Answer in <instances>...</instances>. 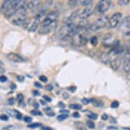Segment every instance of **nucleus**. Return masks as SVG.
I'll return each instance as SVG.
<instances>
[{
  "instance_id": "f257e3e1",
  "label": "nucleus",
  "mask_w": 130,
  "mask_h": 130,
  "mask_svg": "<svg viewBox=\"0 0 130 130\" xmlns=\"http://www.w3.org/2000/svg\"><path fill=\"white\" fill-rule=\"evenodd\" d=\"M75 26L73 25V23H66L63 26H61V28L58 31V38L61 39H64V38L70 36V35L72 34L73 31L75 29Z\"/></svg>"
},
{
  "instance_id": "f03ea898",
  "label": "nucleus",
  "mask_w": 130,
  "mask_h": 130,
  "mask_svg": "<svg viewBox=\"0 0 130 130\" xmlns=\"http://www.w3.org/2000/svg\"><path fill=\"white\" fill-rule=\"evenodd\" d=\"M120 31L123 36L130 37V16H127L120 23Z\"/></svg>"
},
{
  "instance_id": "7ed1b4c3",
  "label": "nucleus",
  "mask_w": 130,
  "mask_h": 130,
  "mask_svg": "<svg viewBox=\"0 0 130 130\" xmlns=\"http://www.w3.org/2000/svg\"><path fill=\"white\" fill-rule=\"evenodd\" d=\"M57 13L55 11H51L50 13L46 14L44 19L42 21V26H54L56 25V19H57Z\"/></svg>"
},
{
  "instance_id": "20e7f679",
  "label": "nucleus",
  "mask_w": 130,
  "mask_h": 130,
  "mask_svg": "<svg viewBox=\"0 0 130 130\" xmlns=\"http://www.w3.org/2000/svg\"><path fill=\"white\" fill-rule=\"evenodd\" d=\"M108 19L107 17H100L99 18L95 20V22L94 23L93 25H91L90 26V30L92 31H97V30H100V29H102L104 28L107 25H108Z\"/></svg>"
},
{
  "instance_id": "39448f33",
  "label": "nucleus",
  "mask_w": 130,
  "mask_h": 130,
  "mask_svg": "<svg viewBox=\"0 0 130 130\" xmlns=\"http://www.w3.org/2000/svg\"><path fill=\"white\" fill-rule=\"evenodd\" d=\"M121 20H122V14L121 12H115L108 19V26L109 28H115L120 25Z\"/></svg>"
},
{
  "instance_id": "423d86ee",
  "label": "nucleus",
  "mask_w": 130,
  "mask_h": 130,
  "mask_svg": "<svg viewBox=\"0 0 130 130\" xmlns=\"http://www.w3.org/2000/svg\"><path fill=\"white\" fill-rule=\"evenodd\" d=\"M111 6V0H100L96 5V10L99 13H105L109 10Z\"/></svg>"
},
{
  "instance_id": "0eeeda50",
  "label": "nucleus",
  "mask_w": 130,
  "mask_h": 130,
  "mask_svg": "<svg viewBox=\"0 0 130 130\" xmlns=\"http://www.w3.org/2000/svg\"><path fill=\"white\" fill-rule=\"evenodd\" d=\"M94 10H95V8L91 5L87 6V7L84 8L83 10H80V12H79V18H86V19H87L88 18H89V17L94 13Z\"/></svg>"
},
{
  "instance_id": "6e6552de",
  "label": "nucleus",
  "mask_w": 130,
  "mask_h": 130,
  "mask_svg": "<svg viewBox=\"0 0 130 130\" xmlns=\"http://www.w3.org/2000/svg\"><path fill=\"white\" fill-rule=\"evenodd\" d=\"M115 38L114 35L111 34V33H108L105 37L102 39V45L106 47H111V45H113V43L115 42Z\"/></svg>"
},
{
  "instance_id": "1a4fd4ad",
  "label": "nucleus",
  "mask_w": 130,
  "mask_h": 130,
  "mask_svg": "<svg viewBox=\"0 0 130 130\" xmlns=\"http://www.w3.org/2000/svg\"><path fill=\"white\" fill-rule=\"evenodd\" d=\"M113 57H115V56H113V54L111 53L110 52H104V53H102L100 55V60L103 64H108V63H110L111 60H113L112 58Z\"/></svg>"
},
{
  "instance_id": "9d476101",
  "label": "nucleus",
  "mask_w": 130,
  "mask_h": 130,
  "mask_svg": "<svg viewBox=\"0 0 130 130\" xmlns=\"http://www.w3.org/2000/svg\"><path fill=\"white\" fill-rule=\"evenodd\" d=\"M121 64H122V60H121V58L117 57V58H113V60H111L110 66L114 71H117V70H119V69H120Z\"/></svg>"
},
{
  "instance_id": "9b49d317",
  "label": "nucleus",
  "mask_w": 130,
  "mask_h": 130,
  "mask_svg": "<svg viewBox=\"0 0 130 130\" xmlns=\"http://www.w3.org/2000/svg\"><path fill=\"white\" fill-rule=\"evenodd\" d=\"M7 58L10 61L16 62V63H21V62L24 61V60L22 56L18 55V54H17V53H14V52H10V53L8 54Z\"/></svg>"
},
{
  "instance_id": "f8f14e48",
  "label": "nucleus",
  "mask_w": 130,
  "mask_h": 130,
  "mask_svg": "<svg viewBox=\"0 0 130 130\" xmlns=\"http://www.w3.org/2000/svg\"><path fill=\"white\" fill-rule=\"evenodd\" d=\"M83 0H69L68 3H67V5H68L69 8L70 9H73V8L77 7L79 5H82Z\"/></svg>"
},
{
  "instance_id": "ddd939ff",
  "label": "nucleus",
  "mask_w": 130,
  "mask_h": 130,
  "mask_svg": "<svg viewBox=\"0 0 130 130\" xmlns=\"http://www.w3.org/2000/svg\"><path fill=\"white\" fill-rule=\"evenodd\" d=\"M56 25H54V26H42V28L39 31V33L40 34H48L50 31L55 28V26Z\"/></svg>"
},
{
  "instance_id": "4468645a",
  "label": "nucleus",
  "mask_w": 130,
  "mask_h": 130,
  "mask_svg": "<svg viewBox=\"0 0 130 130\" xmlns=\"http://www.w3.org/2000/svg\"><path fill=\"white\" fill-rule=\"evenodd\" d=\"M123 71L125 73L130 72V54L127 55V58H126L124 61V64H123Z\"/></svg>"
},
{
  "instance_id": "2eb2a0df",
  "label": "nucleus",
  "mask_w": 130,
  "mask_h": 130,
  "mask_svg": "<svg viewBox=\"0 0 130 130\" xmlns=\"http://www.w3.org/2000/svg\"><path fill=\"white\" fill-rule=\"evenodd\" d=\"M39 22H40V21H38L37 19H36V18H35L34 21H33V22L31 23L30 26L28 27L29 31H37V27H38V25H39Z\"/></svg>"
},
{
  "instance_id": "dca6fc26",
  "label": "nucleus",
  "mask_w": 130,
  "mask_h": 130,
  "mask_svg": "<svg viewBox=\"0 0 130 130\" xmlns=\"http://www.w3.org/2000/svg\"><path fill=\"white\" fill-rule=\"evenodd\" d=\"M79 12H80V10H75V11L73 12V13L70 16V18H69V22L68 23L74 22V21L76 19L77 17H79Z\"/></svg>"
},
{
  "instance_id": "f3484780",
  "label": "nucleus",
  "mask_w": 130,
  "mask_h": 130,
  "mask_svg": "<svg viewBox=\"0 0 130 130\" xmlns=\"http://www.w3.org/2000/svg\"><path fill=\"white\" fill-rule=\"evenodd\" d=\"M52 4H53V0H45L44 3L43 4V5H42V9L41 10H47V9L49 7L52 5Z\"/></svg>"
},
{
  "instance_id": "a211bd4d",
  "label": "nucleus",
  "mask_w": 130,
  "mask_h": 130,
  "mask_svg": "<svg viewBox=\"0 0 130 130\" xmlns=\"http://www.w3.org/2000/svg\"><path fill=\"white\" fill-rule=\"evenodd\" d=\"M88 25H89V22H88V20L86 18H81L80 21L78 22V24H77V26L82 27V28H85Z\"/></svg>"
},
{
  "instance_id": "6ab92c4d",
  "label": "nucleus",
  "mask_w": 130,
  "mask_h": 130,
  "mask_svg": "<svg viewBox=\"0 0 130 130\" xmlns=\"http://www.w3.org/2000/svg\"><path fill=\"white\" fill-rule=\"evenodd\" d=\"M90 102H92V103L94 104V106L95 107H98V108H100V107H102V100H95V99H92L90 100Z\"/></svg>"
},
{
  "instance_id": "aec40b11",
  "label": "nucleus",
  "mask_w": 130,
  "mask_h": 130,
  "mask_svg": "<svg viewBox=\"0 0 130 130\" xmlns=\"http://www.w3.org/2000/svg\"><path fill=\"white\" fill-rule=\"evenodd\" d=\"M125 52H126V54H127V55H129V54H130V39L127 41V43H126Z\"/></svg>"
},
{
  "instance_id": "412c9836",
  "label": "nucleus",
  "mask_w": 130,
  "mask_h": 130,
  "mask_svg": "<svg viewBox=\"0 0 130 130\" xmlns=\"http://www.w3.org/2000/svg\"><path fill=\"white\" fill-rule=\"evenodd\" d=\"M75 127H76V128L78 130H86L84 125L82 122H76L75 123Z\"/></svg>"
},
{
  "instance_id": "4be33fe9",
  "label": "nucleus",
  "mask_w": 130,
  "mask_h": 130,
  "mask_svg": "<svg viewBox=\"0 0 130 130\" xmlns=\"http://www.w3.org/2000/svg\"><path fill=\"white\" fill-rule=\"evenodd\" d=\"M129 3H130V0H118V4H119V5H121V6L127 5H128Z\"/></svg>"
},
{
  "instance_id": "5701e85b",
  "label": "nucleus",
  "mask_w": 130,
  "mask_h": 130,
  "mask_svg": "<svg viewBox=\"0 0 130 130\" xmlns=\"http://www.w3.org/2000/svg\"><path fill=\"white\" fill-rule=\"evenodd\" d=\"M90 42H91L92 45H97V43H98V39H97V37H95V36L92 37V38H91V39H90Z\"/></svg>"
},
{
  "instance_id": "b1692460",
  "label": "nucleus",
  "mask_w": 130,
  "mask_h": 130,
  "mask_svg": "<svg viewBox=\"0 0 130 130\" xmlns=\"http://www.w3.org/2000/svg\"><path fill=\"white\" fill-rule=\"evenodd\" d=\"M93 1L94 0H83V3H82V5H83V6H89L93 3Z\"/></svg>"
},
{
  "instance_id": "393cba45",
  "label": "nucleus",
  "mask_w": 130,
  "mask_h": 130,
  "mask_svg": "<svg viewBox=\"0 0 130 130\" xmlns=\"http://www.w3.org/2000/svg\"><path fill=\"white\" fill-rule=\"evenodd\" d=\"M68 114H61V115H59V116L57 117V120L58 121H64L65 119H67L68 118Z\"/></svg>"
},
{
  "instance_id": "a878e982",
  "label": "nucleus",
  "mask_w": 130,
  "mask_h": 130,
  "mask_svg": "<svg viewBox=\"0 0 130 130\" xmlns=\"http://www.w3.org/2000/svg\"><path fill=\"white\" fill-rule=\"evenodd\" d=\"M70 108L75 109V110H80V109H82V106L81 105H78V104H72L70 106Z\"/></svg>"
},
{
  "instance_id": "bb28decb",
  "label": "nucleus",
  "mask_w": 130,
  "mask_h": 130,
  "mask_svg": "<svg viewBox=\"0 0 130 130\" xmlns=\"http://www.w3.org/2000/svg\"><path fill=\"white\" fill-rule=\"evenodd\" d=\"M40 126H42L40 123L36 122V123H32V124L28 125V127H30V128H37V127H40Z\"/></svg>"
},
{
  "instance_id": "cd10ccee",
  "label": "nucleus",
  "mask_w": 130,
  "mask_h": 130,
  "mask_svg": "<svg viewBox=\"0 0 130 130\" xmlns=\"http://www.w3.org/2000/svg\"><path fill=\"white\" fill-rule=\"evenodd\" d=\"M86 124H87V126L89 128H95V124H94V122L92 121H88Z\"/></svg>"
},
{
  "instance_id": "c85d7f7f",
  "label": "nucleus",
  "mask_w": 130,
  "mask_h": 130,
  "mask_svg": "<svg viewBox=\"0 0 130 130\" xmlns=\"http://www.w3.org/2000/svg\"><path fill=\"white\" fill-rule=\"evenodd\" d=\"M0 120L7 121L8 120H9V116H8L7 114H1L0 115Z\"/></svg>"
},
{
  "instance_id": "c756f323",
  "label": "nucleus",
  "mask_w": 130,
  "mask_h": 130,
  "mask_svg": "<svg viewBox=\"0 0 130 130\" xmlns=\"http://www.w3.org/2000/svg\"><path fill=\"white\" fill-rule=\"evenodd\" d=\"M89 118L91 119V120H96V119H97V114H89Z\"/></svg>"
},
{
  "instance_id": "7c9ffc66",
  "label": "nucleus",
  "mask_w": 130,
  "mask_h": 130,
  "mask_svg": "<svg viewBox=\"0 0 130 130\" xmlns=\"http://www.w3.org/2000/svg\"><path fill=\"white\" fill-rule=\"evenodd\" d=\"M39 79L42 81V82H44V83H46L48 81V79H47V77H45V76H40L39 77Z\"/></svg>"
},
{
  "instance_id": "2f4dec72",
  "label": "nucleus",
  "mask_w": 130,
  "mask_h": 130,
  "mask_svg": "<svg viewBox=\"0 0 130 130\" xmlns=\"http://www.w3.org/2000/svg\"><path fill=\"white\" fill-rule=\"evenodd\" d=\"M16 118L18 119V120H21V119L23 118V115L21 114L19 112H18V111H17V113H16Z\"/></svg>"
},
{
  "instance_id": "473e14b6",
  "label": "nucleus",
  "mask_w": 130,
  "mask_h": 130,
  "mask_svg": "<svg viewBox=\"0 0 130 130\" xmlns=\"http://www.w3.org/2000/svg\"><path fill=\"white\" fill-rule=\"evenodd\" d=\"M0 81H1V82H5V81H7V77L4 76V75H1V76H0Z\"/></svg>"
},
{
  "instance_id": "72a5a7b5",
  "label": "nucleus",
  "mask_w": 130,
  "mask_h": 130,
  "mask_svg": "<svg viewBox=\"0 0 130 130\" xmlns=\"http://www.w3.org/2000/svg\"><path fill=\"white\" fill-rule=\"evenodd\" d=\"M30 113H31V114H33V115H41V113L38 112L37 110H32Z\"/></svg>"
},
{
  "instance_id": "f704fd0d",
  "label": "nucleus",
  "mask_w": 130,
  "mask_h": 130,
  "mask_svg": "<svg viewBox=\"0 0 130 130\" xmlns=\"http://www.w3.org/2000/svg\"><path fill=\"white\" fill-rule=\"evenodd\" d=\"M0 73H5V68H4V64L2 63L1 61H0Z\"/></svg>"
},
{
  "instance_id": "c9c22d12",
  "label": "nucleus",
  "mask_w": 130,
  "mask_h": 130,
  "mask_svg": "<svg viewBox=\"0 0 130 130\" xmlns=\"http://www.w3.org/2000/svg\"><path fill=\"white\" fill-rule=\"evenodd\" d=\"M24 121H25V122L30 123V122H31V121H32V119H31V117L26 116V117H24Z\"/></svg>"
},
{
  "instance_id": "e433bc0d",
  "label": "nucleus",
  "mask_w": 130,
  "mask_h": 130,
  "mask_svg": "<svg viewBox=\"0 0 130 130\" xmlns=\"http://www.w3.org/2000/svg\"><path fill=\"white\" fill-rule=\"evenodd\" d=\"M82 101H83V103L84 104V105H87V104H89V102H90V100H89V99H86V98H83Z\"/></svg>"
},
{
  "instance_id": "4c0bfd02",
  "label": "nucleus",
  "mask_w": 130,
  "mask_h": 130,
  "mask_svg": "<svg viewBox=\"0 0 130 130\" xmlns=\"http://www.w3.org/2000/svg\"><path fill=\"white\" fill-rule=\"evenodd\" d=\"M18 100H19V104H21V101H23V100H24V96H23V94H18Z\"/></svg>"
},
{
  "instance_id": "58836bf2",
  "label": "nucleus",
  "mask_w": 130,
  "mask_h": 130,
  "mask_svg": "<svg viewBox=\"0 0 130 130\" xmlns=\"http://www.w3.org/2000/svg\"><path fill=\"white\" fill-rule=\"evenodd\" d=\"M8 103H9L10 105H14V103H15V100H14V98H11V99L8 100Z\"/></svg>"
},
{
  "instance_id": "ea45409f",
  "label": "nucleus",
  "mask_w": 130,
  "mask_h": 130,
  "mask_svg": "<svg viewBox=\"0 0 130 130\" xmlns=\"http://www.w3.org/2000/svg\"><path fill=\"white\" fill-rule=\"evenodd\" d=\"M118 106H119V102H117V101H114L112 103V105H111L112 108H117Z\"/></svg>"
},
{
  "instance_id": "a19ab883",
  "label": "nucleus",
  "mask_w": 130,
  "mask_h": 130,
  "mask_svg": "<svg viewBox=\"0 0 130 130\" xmlns=\"http://www.w3.org/2000/svg\"><path fill=\"white\" fill-rule=\"evenodd\" d=\"M52 89H53V87H52L51 85H47V86H46V90H47V91H51Z\"/></svg>"
},
{
  "instance_id": "79ce46f5",
  "label": "nucleus",
  "mask_w": 130,
  "mask_h": 130,
  "mask_svg": "<svg viewBox=\"0 0 130 130\" xmlns=\"http://www.w3.org/2000/svg\"><path fill=\"white\" fill-rule=\"evenodd\" d=\"M42 130H52V129L49 127H46V126L42 125Z\"/></svg>"
},
{
  "instance_id": "37998d69",
  "label": "nucleus",
  "mask_w": 130,
  "mask_h": 130,
  "mask_svg": "<svg viewBox=\"0 0 130 130\" xmlns=\"http://www.w3.org/2000/svg\"><path fill=\"white\" fill-rule=\"evenodd\" d=\"M34 85H35L37 87H39V88H42V87H43V86H42L39 82H35V83H34Z\"/></svg>"
},
{
  "instance_id": "c03bdc74",
  "label": "nucleus",
  "mask_w": 130,
  "mask_h": 130,
  "mask_svg": "<svg viewBox=\"0 0 130 130\" xmlns=\"http://www.w3.org/2000/svg\"><path fill=\"white\" fill-rule=\"evenodd\" d=\"M43 99H44L45 100H47V101H49V102L51 101V99H50V97H48L47 95H44V96H43Z\"/></svg>"
},
{
  "instance_id": "a18cd8bd",
  "label": "nucleus",
  "mask_w": 130,
  "mask_h": 130,
  "mask_svg": "<svg viewBox=\"0 0 130 130\" xmlns=\"http://www.w3.org/2000/svg\"><path fill=\"white\" fill-rule=\"evenodd\" d=\"M24 77H23V76H18V81H24Z\"/></svg>"
},
{
  "instance_id": "49530a36",
  "label": "nucleus",
  "mask_w": 130,
  "mask_h": 130,
  "mask_svg": "<svg viewBox=\"0 0 130 130\" xmlns=\"http://www.w3.org/2000/svg\"><path fill=\"white\" fill-rule=\"evenodd\" d=\"M102 118V120H103V121H106L107 119H108V115H107V114H103Z\"/></svg>"
},
{
  "instance_id": "de8ad7c7",
  "label": "nucleus",
  "mask_w": 130,
  "mask_h": 130,
  "mask_svg": "<svg viewBox=\"0 0 130 130\" xmlns=\"http://www.w3.org/2000/svg\"><path fill=\"white\" fill-rule=\"evenodd\" d=\"M73 116H74V117H79V116H80V115H79V114H78V113H74V114H73Z\"/></svg>"
},
{
  "instance_id": "09e8293b",
  "label": "nucleus",
  "mask_w": 130,
  "mask_h": 130,
  "mask_svg": "<svg viewBox=\"0 0 130 130\" xmlns=\"http://www.w3.org/2000/svg\"><path fill=\"white\" fill-rule=\"evenodd\" d=\"M32 93L34 94V95H39V93H38V92H37V91H33Z\"/></svg>"
},
{
  "instance_id": "8fccbe9b",
  "label": "nucleus",
  "mask_w": 130,
  "mask_h": 130,
  "mask_svg": "<svg viewBox=\"0 0 130 130\" xmlns=\"http://www.w3.org/2000/svg\"><path fill=\"white\" fill-rule=\"evenodd\" d=\"M16 85H13V84H12V85H10V88L11 89H15L16 88Z\"/></svg>"
},
{
  "instance_id": "3c124183",
  "label": "nucleus",
  "mask_w": 130,
  "mask_h": 130,
  "mask_svg": "<svg viewBox=\"0 0 130 130\" xmlns=\"http://www.w3.org/2000/svg\"><path fill=\"white\" fill-rule=\"evenodd\" d=\"M61 113H62V114H68V111H67V110H62V111H61Z\"/></svg>"
},
{
  "instance_id": "603ef678",
  "label": "nucleus",
  "mask_w": 130,
  "mask_h": 130,
  "mask_svg": "<svg viewBox=\"0 0 130 130\" xmlns=\"http://www.w3.org/2000/svg\"><path fill=\"white\" fill-rule=\"evenodd\" d=\"M69 89H70V90H71V92H75V87H70V88H69Z\"/></svg>"
},
{
  "instance_id": "864d4df0",
  "label": "nucleus",
  "mask_w": 130,
  "mask_h": 130,
  "mask_svg": "<svg viewBox=\"0 0 130 130\" xmlns=\"http://www.w3.org/2000/svg\"><path fill=\"white\" fill-rule=\"evenodd\" d=\"M59 107H62V108H64V104L63 103H61V102H60V103H59Z\"/></svg>"
}]
</instances>
